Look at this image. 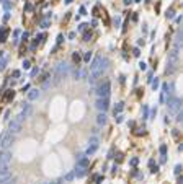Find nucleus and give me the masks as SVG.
Returning a JSON list of instances; mask_svg holds the SVG:
<instances>
[{"label":"nucleus","mask_w":183,"mask_h":184,"mask_svg":"<svg viewBox=\"0 0 183 184\" xmlns=\"http://www.w3.org/2000/svg\"><path fill=\"white\" fill-rule=\"evenodd\" d=\"M178 65V47H175L168 56V64H167V74H173Z\"/></svg>","instance_id":"1"},{"label":"nucleus","mask_w":183,"mask_h":184,"mask_svg":"<svg viewBox=\"0 0 183 184\" xmlns=\"http://www.w3.org/2000/svg\"><path fill=\"white\" fill-rule=\"evenodd\" d=\"M69 64L67 62H61L57 67H56V78H54V83H59L62 78H66L69 75Z\"/></svg>","instance_id":"2"},{"label":"nucleus","mask_w":183,"mask_h":184,"mask_svg":"<svg viewBox=\"0 0 183 184\" xmlns=\"http://www.w3.org/2000/svg\"><path fill=\"white\" fill-rule=\"evenodd\" d=\"M110 91H111V83H110L108 80H105V82L100 83L98 88H96V96H98V98H108Z\"/></svg>","instance_id":"3"},{"label":"nucleus","mask_w":183,"mask_h":184,"mask_svg":"<svg viewBox=\"0 0 183 184\" xmlns=\"http://www.w3.org/2000/svg\"><path fill=\"white\" fill-rule=\"evenodd\" d=\"M21 122H23V117H21L20 114H18V117H15V119H12L8 122V132L12 135H15V134H18V132L21 131Z\"/></svg>","instance_id":"4"},{"label":"nucleus","mask_w":183,"mask_h":184,"mask_svg":"<svg viewBox=\"0 0 183 184\" xmlns=\"http://www.w3.org/2000/svg\"><path fill=\"white\" fill-rule=\"evenodd\" d=\"M12 143H13V135L10 132H3V134L0 135V147L3 148V150H7Z\"/></svg>","instance_id":"5"},{"label":"nucleus","mask_w":183,"mask_h":184,"mask_svg":"<svg viewBox=\"0 0 183 184\" xmlns=\"http://www.w3.org/2000/svg\"><path fill=\"white\" fill-rule=\"evenodd\" d=\"M167 106H168V111H170L172 114L178 112V111H180V99L175 98V96H170L168 101H167Z\"/></svg>","instance_id":"6"},{"label":"nucleus","mask_w":183,"mask_h":184,"mask_svg":"<svg viewBox=\"0 0 183 184\" xmlns=\"http://www.w3.org/2000/svg\"><path fill=\"white\" fill-rule=\"evenodd\" d=\"M95 106L98 108L101 112H105V111H108V108H110V99L108 98H98L95 103Z\"/></svg>","instance_id":"7"},{"label":"nucleus","mask_w":183,"mask_h":184,"mask_svg":"<svg viewBox=\"0 0 183 184\" xmlns=\"http://www.w3.org/2000/svg\"><path fill=\"white\" fill-rule=\"evenodd\" d=\"M10 161H12V151L3 150L0 153V165H10Z\"/></svg>","instance_id":"8"},{"label":"nucleus","mask_w":183,"mask_h":184,"mask_svg":"<svg viewBox=\"0 0 183 184\" xmlns=\"http://www.w3.org/2000/svg\"><path fill=\"white\" fill-rule=\"evenodd\" d=\"M88 163H90V160L87 158V155H80L77 158V166H80V168H87Z\"/></svg>","instance_id":"9"},{"label":"nucleus","mask_w":183,"mask_h":184,"mask_svg":"<svg viewBox=\"0 0 183 184\" xmlns=\"http://www.w3.org/2000/svg\"><path fill=\"white\" fill-rule=\"evenodd\" d=\"M106 121H108V117H106V114H105V112H101V111H100V114L96 116V124H98V126H105V124H106Z\"/></svg>","instance_id":"10"},{"label":"nucleus","mask_w":183,"mask_h":184,"mask_svg":"<svg viewBox=\"0 0 183 184\" xmlns=\"http://www.w3.org/2000/svg\"><path fill=\"white\" fill-rule=\"evenodd\" d=\"M0 184H12V174H0Z\"/></svg>","instance_id":"11"},{"label":"nucleus","mask_w":183,"mask_h":184,"mask_svg":"<svg viewBox=\"0 0 183 184\" xmlns=\"http://www.w3.org/2000/svg\"><path fill=\"white\" fill-rule=\"evenodd\" d=\"M39 98V90H29L28 91V99L29 101H34V99Z\"/></svg>","instance_id":"12"},{"label":"nucleus","mask_w":183,"mask_h":184,"mask_svg":"<svg viewBox=\"0 0 183 184\" xmlns=\"http://www.w3.org/2000/svg\"><path fill=\"white\" fill-rule=\"evenodd\" d=\"M29 114H31V104H25V108H23V111L20 112V116L25 119V117H28Z\"/></svg>","instance_id":"13"},{"label":"nucleus","mask_w":183,"mask_h":184,"mask_svg":"<svg viewBox=\"0 0 183 184\" xmlns=\"http://www.w3.org/2000/svg\"><path fill=\"white\" fill-rule=\"evenodd\" d=\"M85 171H87L85 168H80V166H77V168H75V171H74V174L77 176V178H83V176H85Z\"/></svg>","instance_id":"14"},{"label":"nucleus","mask_w":183,"mask_h":184,"mask_svg":"<svg viewBox=\"0 0 183 184\" xmlns=\"http://www.w3.org/2000/svg\"><path fill=\"white\" fill-rule=\"evenodd\" d=\"M7 34H8V29H7V28H2V29H0V42H5V41H7Z\"/></svg>","instance_id":"15"},{"label":"nucleus","mask_w":183,"mask_h":184,"mask_svg":"<svg viewBox=\"0 0 183 184\" xmlns=\"http://www.w3.org/2000/svg\"><path fill=\"white\" fill-rule=\"evenodd\" d=\"M74 178H75V174L71 171V173H67V174L64 176V178H62V181H64V183H71V181L74 179Z\"/></svg>","instance_id":"16"},{"label":"nucleus","mask_w":183,"mask_h":184,"mask_svg":"<svg viewBox=\"0 0 183 184\" xmlns=\"http://www.w3.org/2000/svg\"><path fill=\"white\" fill-rule=\"evenodd\" d=\"M96 148H98V147H93V145H88L87 151H85V155H87V156L93 155V153H95V151H96Z\"/></svg>","instance_id":"17"},{"label":"nucleus","mask_w":183,"mask_h":184,"mask_svg":"<svg viewBox=\"0 0 183 184\" xmlns=\"http://www.w3.org/2000/svg\"><path fill=\"white\" fill-rule=\"evenodd\" d=\"M10 173V166L8 165H0V174H7Z\"/></svg>","instance_id":"18"},{"label":"nucleus","mask_w":183,"mask_h":184,"mask_svg":"<svg viewBox=\"0 0 183 184\" xmlns=\"http://www.w3.org/2000/svg\"><path fill=\"white\" fill-rule=\"evenodd\" d=\"M49 25H51V20H49V17H47V18H44V20H43L41 21V28H49Z\"/></svg>","instance_id":"19"},{"label":"nucleus","mask_w":183,"mask_h":184,"mask_svg":"<svg viewBox=\"0 0 183 184\" xmlns=\"http://www.w3.org/2000/svg\"><path fill=\"white\" fill-rule=\"evenodd\" d=\"M123 106H124L123 103H118L116 106H115V116H116V114H119L121 111H123Z\"/></svg>","instance_id":"20"},{"label":"nucleus","mask_w":183,"mask_h":184,"mask_svg":"<svg viewBox=\"0 0 183 184\" xmlns=\"http://www.w3.org/2000/svg\"><path fill=\"white\" fill-rule=\"evenodd\" d=\"M88 143H90V145H93V147H98V139H96V137H90Z\"/></svg>","instance_id":"21"},{"label":"nucleus","mask_w":183,"mask_h":184,"mask_svg":"<svg viewBox=\"0 0 183 184\" xmlns=\"http://www.w3.org/2000/svg\"><path fill=\"white\" fill-rule=\"evenodd\" d=\"M5 64H7V60H5V54L2 56V59H0V70L5 69Z\"/></svg>","instance_id":"22"},{"label":"nucleus","mask_w":183,"mask_h":184,"mask_svg":"<svg viewBox=\"0 0 183 184\" xmlns=\"http://www.w3.org/2000/svg\"><path fill=\"white\" fill-rule=\"evenodd\" d=\"M149 165H150V168H152L150 171H152V173H157V169H159V168H157V165L154 166V160H150V161H149Z\"/></svg>","instance_id":"23"},{"label":"nucleus","mask_w":183,"mask_h":184,"mask_svg":"<svg viewBox=\"0 0 183 184\" xmlns=\"http://www.w3.org/2000/svg\"><path fill=\"white\" fill-rule=\"evenodd\" d=\"M90 59H92V52L88 51V52H85V56H83V60H85V62H90Z\"/></svg>","instance_id":"24"},{"label":"nucleus","mask_w":183,"mask_h":184,"mask_svg":"<svg viewBox=\"0 0 183 184\" xmlns=\"http://www.w3.org/2000/svg\"><path fill=\"white\" fill-rule=\"evenodd\" d=\"M173 17H175V12H173V10H168V12H167V18H170V20H172Z\"/></svg>","instance_id":"25"},{"label":"nucleus","mask_w":183,"mask_h":184,"mask_svg":"<svg viewBox=\"0 0 183 184\" xmlns=\"http://www.w3.org/2000/svg\"><path fill=\"white\" fill-rule=\"evenodd\" d=\"M157 86H159V80L155 78V80H152V88H154V90H157Z\"/></svg>","instance_id":"26"},{"label":"nucleus","mask_w":183,"mask_h":184,"mask_svg":"<svg viewBox=\"0 0 183 184\" xmlns=\"http://www.w3.org/2000/svg\"><path fill=\"white\" fill-rule=\"evenodd\" d=\"M29 67H31V64H29L28 60H25V62H23V69H25V70H28Z\"/></svg>","instance_id":"27"},{"label":"nucleus","mask_w":183,"mask_h":184,"mask_svg":"<svg viewBox=\"0 0 183 184\" xmlns=\"http://www.w3.org/2000/svg\"><path fill=\"white\" fill-rule=\"evenodd\" d=\"M62 183H64L62 179H59V181H47L46 184H62Z\"/></svg>","instance_id":"28"},{"label":"nucleus","mask_w":183,"mask_h":184,"mask_svg":"<svg viewBox=\"0 0 183 184\" xmlns=\"http://www.w3.org/2000/svg\"><path fill=\"white\" fill-rule=\"evenodd\" d=\"M139 69H141V70H146V69H147L146 62H139Z\"/></svg>","instance_id":"29"},{"label":"nucleus","mask_w":183,"mask_h":184,"mask_svg":"<svg viewBox=\"0 0 183 184\" xmlns=\"http://www.w3.org/2000/svg\"><path fill=\"white\" fill-rule=\"evenodd\" d=\"M182 117H183V112H182V111H178V112H177V121L180 122V121H182Z\"/></svg>","instance_id":"30"},{"label":"nucleus","mask_w":183,"mask_h":184,"mask_svg":"<svg viewBox=\"0 0 183 184\" xmlns=\"http://www.w3.org/2000/svg\"><path fill=\"white\" fill-rule=\"evenodd\" d=\"M180 169H182V166H180V165H177V166H175V174H177V176L180 174Z\"/></svg>","instance_id":"31"},{"label":"nucleus","mask_w":183,"mask_h":184,"mask_svg":"<svg viewBox=\"0 0 183 184\" xmlns=\"http://www.w3.org/2000/svg\"><path fill=\"white\" fill-rule=\"evenodd\" d=\"M160 153H162V155H165V153H167V147H165V145L160 147Z\"/></svg>","instance_id":"32"},{"label":"nucleus","mask_w":183,"mask_h":184,"mask_svg":"<svg viewBox=\"0 0 183 184\" xmlns=\"http://www.w3.org/2000/svg\"><path fill=\"white\" fill-rule=\"evenodd\" d=\"M95 181H96V184H100L101 181H103V176H96V178H95Z\"/></svg>","instance_id":"33"},{"label":"nucleus","mask_w":183,"mask_h":184,"mask_svg":"<svg viewBox=\"0 0 183 184\" xmlns=\"http://www.w3.org/2000/svg\"><path fill=\"white\" fill-rule=\"evenodd\" d=\"M131 165H133V166H136V165H137V158H133V160H131Z\"/></svg>","instance_id":"34"},{"label":"nucleus","mask_w":183,"mask_h":184,"mask_svg":"<svg viewBox=\"0 0 183 184\" xmlns=\"http://www.w3.org/2000/svg\"><path fill=\"white\" fill-rule=\"evenodd\" d=\"M83 37H85V41H90V37H92V34H85V36H83Z\"/></svg>","instance_id":"35"},{"label":"nucleus","mask_w":183,"mask_h":184,"mask_svg":"<svg viewBox=\"0 0 183 184\" xmlns=\"http://www.w3.org/2000/svg\"><path fill=\"white\" fill-rule=\"evenodd\" d=\"M38 72H39V70H38V69H33V72H31V75H33V77H34V75H38Z\"/></svg>","instance_id":"36"},{"label":"nucleus","mask_w":183,"mask_h":184,"mask_svg":"<svg viewBox=\"0 0 183 184\" xmlns=\"http://www.w3.org/2000/svg\"><path fill=\"white\" fill-rule=\"evenodd\" d=\"M13 77L18 78V77H20V72H18V70H15V72H13Z\"/></svg>","instance_id":"37"},{"label":"nucleus","mask_w":183,"mask_h":184,"mask_svg":"<svg viewBox=\"0 0 183 184\" xmlns=\"http://www.w3.org/2000/svg\"><path fill=\"white\" fill-rule=\"evenodd\" d=\"M80 15H85V7H80Z\"/></svg>","instance_id":"38"},{"label":"nucleus","mask_w":183,"mask_h":184,"mask_svg":"<svg viewBox=\"0 0 183 184\" xmlns=\"http://www.w3.org/2000/svg\"><path fill=\"white\" fill-rule=\"evenodd\" d=\"M121 121H123V116H119V114H118V117H116V122H121Z\"/></svg>","instance_id":"39"},{"label":"nucleus","mask_w":183,"mask_h":184,"mask_svg":"<svg viewBox=\"0 0 183 184\" xmlns=\"http://www.w3.org/2000/svg\"><path fill=\"white\" fill-rule=\"evenodd\" d=\"M133 54H134V56L137 57V56H139V49H134V51H133Z\"/></svg>","instance_id":"40"},{"label":"nucleus","mask_w":183,"mask_h":184,"mask_svg":"<svg viewBox=\"0 0 183 184\" xmlns=\"http://www.w3.org/2000/svg\"><path fill=\"white\" fill-rule=\"evenodd\" d=\"M66 3L69 5V3H72V0H66Z\"/></svg>","instance_id":"41"}]
</instances>
